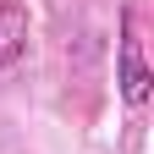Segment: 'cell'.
Here are the masks:
<instances>
[{
  "instance_id": "6da1fadb",
  "label": "cell",
  "mask_w": 154,
  "mask_h": 154,
  "mask_svg": "<svg viewBox=\"0 0 154 154\" xmlns=\"http://www.w3.org/2000/svg\"><path fill=\"white\" fill-rule=\"evenodd\" d=\"M116 94L138 110L154 99V66L143 55V38H138V17H132V6L121 11V28H116Z\"/></svg>"
},
{
  "instance_id": "7a4b0ae2",
  "label": "cell",
  "mask_w": 154,
  "mask_h": 154,
  "mask_svg": "<svg viewBox=\"0 0 154 154\" xmlns=\"http://www.w3.org/2000/svg\"><path fill=\"white\" fill-rule=\"evenodd\" d=\"M28 55V6L22 0H0V72Z\"/></svg>"
}]
</instances>
